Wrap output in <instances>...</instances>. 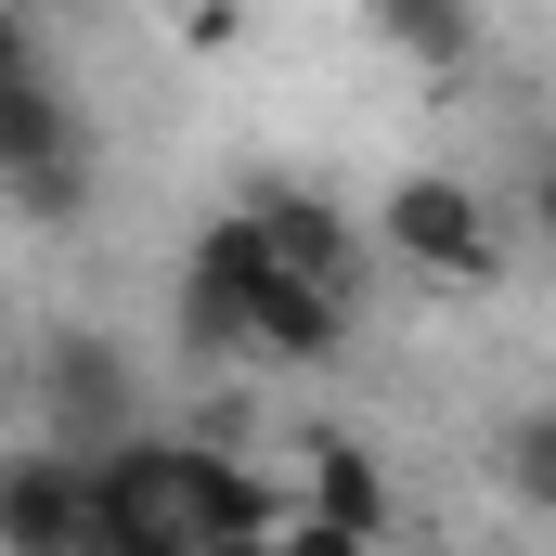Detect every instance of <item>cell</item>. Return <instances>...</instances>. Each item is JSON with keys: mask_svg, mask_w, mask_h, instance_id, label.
Masks as SVG:
<instances>
[{"mask_svg": "<svg viewBox=\"0 0 556 556\" xmlns=\"http://www.w3.org/2000/svg\"><path fill=\"white\" fill-rule=\"evenodd\" d=\"M518 207H531V233H544V247H556V142H544V155H531V181H518Z\"/></svg>", "mask_w": 556, "mask_h": 556, "instance_id": "14", "label": "cell"}, {"mask_svg": "<svg viewBox=\"0 0 556 556\" xmlns=\"http://www.w3.org/2000/svg\"><path fill=\"white\" fill-rule=\"evenodd\" d=\"M247 220L273 233L285 273H311V285H337V298H363V233H350V207H337V194H311V181H260V194H247Z\"/></svg>", "mask_w": 556, "mask_h": 556, "instance_id": "8", "label": "cell"}, {"mask_svg": "<svg viewBox=\"0 0 556 556\" xmlns=\"http://www.w3.org/2000/svg\"><path fill=\"white\" fill-rule=\"evenodd\" d=\"M0 194H13L26 220H78V207H91V130H78V104H65L52 78L0 91Z\"/></svg>", "mask_w": 556, "mask_h": 556, "instance_id": "3", "label": "cell"}, {"mask_svg": "<svg viewBox=\"0 0 556 556\" xmlns=\"http://www.w3.org/2000/svg\"><path fill=\"white\" fill-rule=\"evenodd\" d=\"M194 556H285V544H194Z\"/></svg>", "mask_w": 556, "mask_h": 556, "instance_id": "15", "label": "cell"}, {"mask_svg": "<svg viewBox=\"0 0 556 556\" xmlns=\"http://www.w3.org/2000/svg\"><path fill=\"white\" fill-rule=\"evenodd\" d=\"M298 505H311V518H350V531H376V544H389V466H376L363 440H311Z\"/></svg>", "mask_w": 556, "mask_h": 556, "instance_id": "10", "label": "cell"}, {"mask_svg": "<svg viewBox=\"0 0 556 556\" xmlns=\"http://www.w3.org/2000/svg\"><path fill=\"white\" fill-rule=\"evenodd\" d=\"M26 13H91V0H26Z\"/></svg>", "mask_w": 556, "mask_h": 556, "instance_id": "16", "label": "cell"}, {"mask_svg": "<svg viewBox=\"0 0 556 556\" xmlns=\"http://www.w3.org/2000/svg\"><path fill=\"white\" fill-rule=\"evenodd\" d=\"M91 556H194L168 440H104L91 453Z\"/></svg>", "mask_w": 556, "mask_h": 556, "instance_id": "5", "label": "cell"}, {"mask_svg": "<svg viewBox=\"0 0 556 556\" xmlns=\"http://www.w3.org/2000/svg\"><path fill=\"white\" fill-rule=\"evenodd\" d=\"M350 311H363V298L285 273L273 233H260L247 207H220L207 247H194V273H181V337H194V350H247V363H298V376L350 350Z\"/></svg>", "mask_w": 556, "mask_h": 556, "instance_id": "1", "label": "cell"}, {"mask_svg": "<svg viewBox=\"0 0 556 556\" xmlns=\"http://www.w3.org/2000/svg\"><path fill=\"white\" fill-rule=\"evenodd\" d=\"M363 13H376V39L402 65H427V78H466L479 65V0H363Z\"/></svg>", "mask_w": 556, "mask_h": 556, "instance_id": "9", "label": "cell"}, {"mask_svg": "<svg viewBox=\"0 0 556 556\" xmlns=\"http://www.w3.org/2000/svg\"><path fill=\"white\" fill-rule=\"evenodd\" d=\"M39 415L65 453H104V440H142V376L117 337H91V324H65V337H39Z\"/></svg>", "mask_w": 556, "mask_h": 556, "instance_id": "4", "label": "cell"}, {"mask_svg": "<svg viewBox=\"0 0 556 556\" xmlns=\"http://www.w3.org/2000/svg\"><path fill=\"white\" fill-rule=\"evenodd\" d=\"M168 479H181V531L194 544H273L298 518V492L273 466H247L233 440H168Z\"/></svg>", "mask_w": 556, "mask_h": 556, "instance_id": "6", "label": "cell"}, {"mask_svg": "<svg viewBox=\"0 0 556 556\" xmlns=\"http://www.w3.org/2000/svg\"><path fill=\"white\" fill-rule=\"evenodd\" d=\"M376 233L440 285H492L505 273V233H492V194L479 181H453V168H402L389 194H376Z\"/></svg>", "mask_w": 556, "mask_h": 556, "instance_id": "2", "label": "cell"}, {"mask_svg": "<svg viewBox=\"0 0 556 556\" xmlns=\"http://www.w3.org/2000/svg\"><path fill=\"white\" fill-rule=\"evenodd\" d=\"M26 78H52V65H39V13L0 0V91H26Z\"/></svg>", "mask_w": 556, "mask_h": 556, "instance_id": "13", "label": "cell"}, {"mask_svg": "<svg viewBox=\"0 0 556 556\" xmlns=\"http://www.w3.org/2000/svg\"><path fill=\"white\" fill-rule=\"evenodd\" d=\"M273 544H285V556H376V531H350V518H311V505H298Z\"/></svg>", "mask_w": 556, "mask_h": 556, "instance_id": "12", "label": "cell"}, {"mask_svg": "<svg viewBox=\"0 0 556 556\" xmlns=\"http://www.w3.org/2000/svg\"><path fill=\"white\" fill-rule=\"evenodd\" d=\"M492 479H505L531 518H556V402H531V415L492 427Z\"/></svg>", "mask_w": 556, "mask_h": 556, "instance_id": "11", "label": "cell"}, {"mask_svg": "<svg viewBox=\"0 0 556 556\" xmlns=\"http://www.w3.org/2000/svg\"><path fill=\"white\" fill-rule=\"evenodd\" d=\"M0 556H91V453H0Z\"/></svg>", "mask_w": 556, "mask_h": 556, "instance_id": "7", "label": "cell"}]
</instances>
